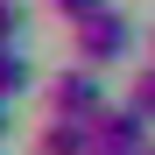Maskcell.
<instances>
[{
  "label": "cell",
  "mask_w": 155,
  "mask_h": 155,
  "mask_svg": "<svg viewBox=\"0 0 155 155\" xmlns=\"http://www.w3.org/2000/svg\"><path fill=\"white\" fill-rule=\"evenodd\" d=\"M148 64H155V28H148Z\"/></svg>",
  "instance_id": "10"
},
{
  "label": "cell",
  "mask_w": 155,
  "mask_h": 155,
  "mask_svg": "<svg viewBox=\"0 0 155 155\" xmlns=\"http://www.w3.org/2000/svg\"><path fill=\"white\" fill-rule=\"evenodd\" d=\"M42 106L49 113H71V120H92L99 106H106V78H99V64H64L42 78Z\"/></svg>",
  "instance_id": "2"
},
{
  "label": "cell",
  "mask_w": 155,
  "mask_h": 155,
  "mask_svg": "<svg viewBox=\"0 0 155 155\" xmlns=\"http://www.w3.org/2000/svg\"><path fill=\"white\" fill-rule=\"evenodd\" d=\"M134 42H141V35H134V21L113 7V0L71 21V57H78V64H99V71H113V64H127V57H134Z\"/></svg>",
  "instance_id": "1"
},
{
  "label": "cell",
  "mask_w": 155,
  "mask_h": 155,
  "mask_svg": "<svg viewBox=\"0 0 155 155\" xmlns=\"http://www.w3.org/2000/svg\"><path fill=\"white\" fill-rule=\"evenodd\" d=\"M35 155H99V134H92V120L42 113V127H35Z\"/></svg>",
  "instance_id": "4"
},
{
  "label": "cell",
  "mask_w": 155,
  "mask_h": 155,
  "mask_svg": "<svg viewBox=\"0 0 155 155\" xmlns=\"http://www.w3.org/2000/svg\"><path fill=\"white\" fill-rule=\"evenodd\" d=\"M35 85V64H28V49L21 42H0V99H21Z\"/></svg>",
  "instance_id": "5"
},
{
  "label": "cell",
  "mask_w": 155,
  "mask_h": 155,
  "mask_svg": "<svg viewBox=\"0 0 155 155\" xmlns=\"http://www.w3.org/2000/svg\"><path fill=\"white\" fill-rule=\"evenodd\" d=\"M127 99L155 120V64H148V57H141V71H134V85H127Z\"/></svg>",
  "instance_id": "6"
},
{
  "label": "cell",
  "mask_w": 155,
  "mask_h": 155,
  "mask_svg": "<svg viewBox=\"0 0 155 155\" xmlns=\"http://www.w3.org/2000/svg\"><path fill=\"white\" fill-rule=\"evenodd\" d=\"M49 14H64V21H78V14H92V7H106V0H42Z\"/></svg>",
  "instance_id": "8"
},
{
  "label": "cell",
  "mask_w": 155,
  "mask_h": 155,
  "mask_svg": "<svg viewBox=\"0 0 155 155\" xmlns=\"http://www.w3.org/2000/svg\"><path fill=\"white\" fill-rule=\"evenodd\" d=\"M28 28V0H0V42H21Z\"/></svg>",
  "instance_id": "7"
},
{
  "label": "cell",
  "mask_w": 155,
  "mask_h": 155,
  "mask_svg": "<svg viewBox=\"0 0 155 155\" xmlns=\"http://www.w3.org/2000/svg\"><path fill=\"white\" fill-rule=\"evenodd\" d=\"M7 127H14V99H0V141H7Z\"/></svg>",
  "instance_id": "9"
},
{
  "label": "cell",
  "mask_w": 155,
  "mask_h": 155,
  "mask_svg": "<svg viewBox=\"0 0 155 155\" xmlns=\"http://www.w3.org/2000/svg\"><path fill=\"white\" fill-rule=\"evenodd\" d=\"M148 155H155V141H148Z\"/></svg>",
  "instance_id": "11"
},
{
  "label": "cell",
  "mask_w": 155,
  "mask_h": 155,
  "mask_svg": "<svg viewBox=\"0 0 155 155\" xmlns=\"http://www.w3.org/2000/svg\"><path fill=\"white\" fill-rule=\"evenodd\" d=\"M92 134H99V155H148V141H155V120L127 99V106H99L92 113Z\"/></svg>",
  "instance_id": "3"
}]
</instances>
